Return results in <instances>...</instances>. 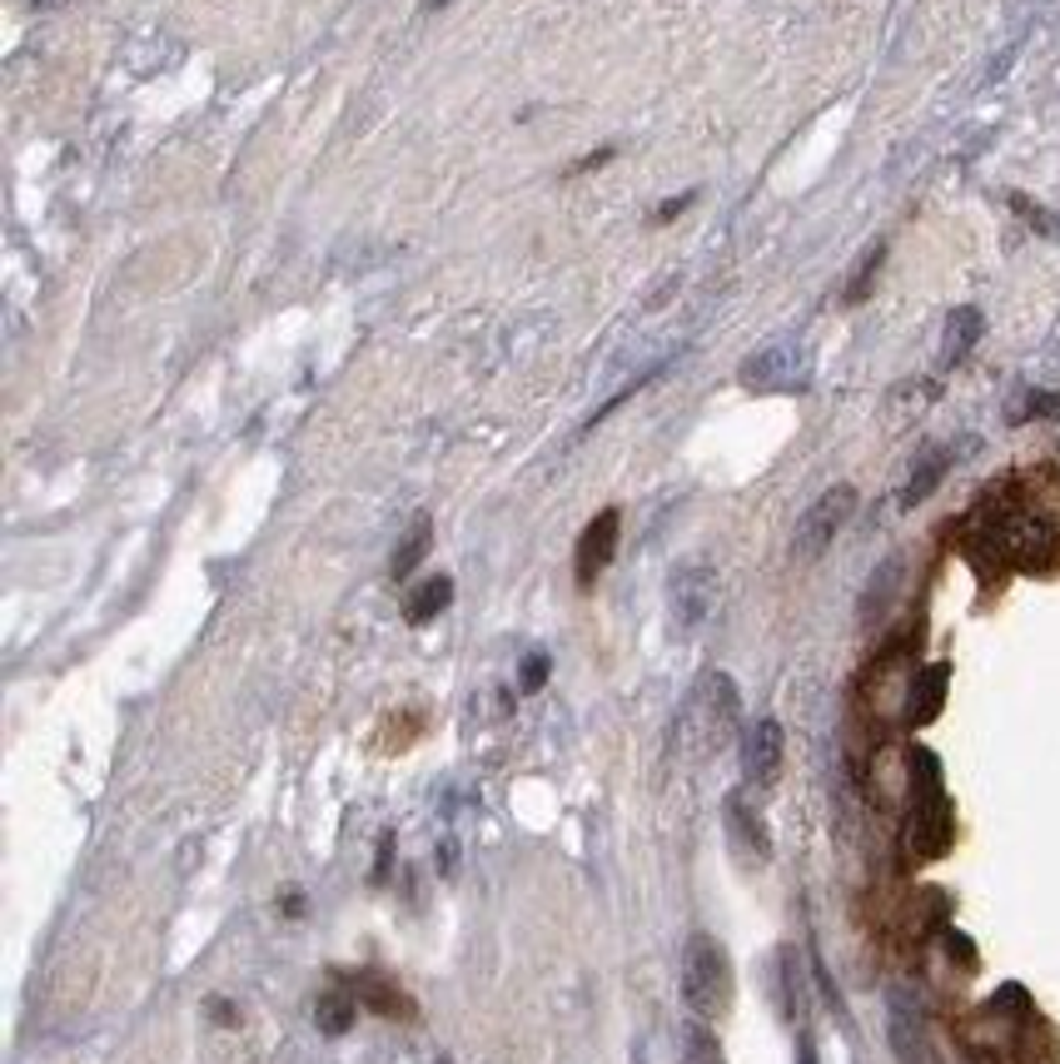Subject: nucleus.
<instances>
[{
  "label": "nucleus",
  "mask_w": 1060,
  "mask_h": 1064,
  "mask_svg": "<svg viewBox=\"0 0 1060 1064\" xmlns=\"http://www.w3.org/2000/svg\"><path fill=\"white\" fill-rule=\"evenodd\" d=\"M548 672H552L548 652H533L528 662H523V672H518V691H523V697H533V691H543V682H548Z\"/></svg>",
  "instance_id": "22"
},
{
  "label": "nucleus",
  "mask_w": 1060,
  "mask_h": 1064,
  "mask_svg": "<svg viewBox=\"0 0 1060 1064\" xmlns=\"http://www.w3.org/2000/svg\"><path fill=\"white\" fill-rule=\"evenodd\" d=\"M1011 209H1016L1021 219H1026L1030 229H1040V234H1060V219L1056 215H1046V209L1030 199V194H1011Z\"/></svg>",
  "instance_id": "21"
},
{
  "label": "nucleus",
  "mask_w": 1060,
  "mask_h": 1064,
  "mask_svg": "<svg viewBox=\"0 0 1060 1064\" xmlns=\"http://www.w3.org/2000/svg\"><path fill=\"white\" fill-rule=\"evenodd\" d=\"M956 840V811L942 796H916L907 816V850L911 860H942Z\"/></svg>",
  "instance_id": "4"
},
{
  "label": "nucleus",
  "mask_w": 1060,
  "mask_h": 1064,
  "mask_svg": "<svg viewBox=\"0 0 1060 1064\" xmlns=\"http://www.w3.org/2000/svg\"><path fill=\"white\" fill-rule=\"evenodd\" d=\"M946 468H951V453L946 448H931L926 458L911 468V478H907V488H901V507H916V503H926L936 488H942V478H946Z\"/></svg>",
  "instance_id": "14"
},
{
  "label": "nucleus",
  "mask_w": 1060,
  "mask_h": 1064,
  "mask_svg": "<svg viewBox=\"0 0 1060 1064\" xmlns=\"http://www.w3.org/2000/svg\"><path fill=\"white\" fill-rule=\"evenodd\" d=\"M852 513H856V488L852 483L827 488V493L797 517V533H791V558H797V562H817L836 542V533L846 527V517H852Z\"/></svg>",
  "instance_id": "2"
},
{
  "label": "nucleus",
  "mask_w": 1060,
  "mask_h": 1064,
  "mask_svg": "<svg viewBox=\"0 0 1060 1064\" xmlns=\"http://www.w3.org/2000/svg\"><path fill=\"white\" fill-rule=\"evenodd\" d=\"M742 388L752 393H782V388H801L807 384V354L797 344H772L762 354H752L742 368H737Z\"/></svg>",
  "instance_id": "5"
},
{
  "label": "nucleus",
  "mask_w": 1060,
  "mask_h": 1064,
  "mask_svg": "<svg viewBox=\"0 0 1060 1064\" xmlns=\"http://www.w3.org/2000/svg\"><path fill=\"white\" fill-rule=\"evenodd\" d=\"M981 334H985V319H981V309H956L951 319H946V329H942V368H956V364H966L971 358V348L981 344Z\"/></svg>",
  "instance_id": "13"
},
{
  "label": "nucleus",
  "mask_w": 1060,
  "mask_h": 1064,
  "mask_svg": "<svg viewBox=\"0 0 1060 1064\" xmlns=\"http://www.w3.org/2000/svg\"><path fill=\"white\" fill-rule=\"evenodd\" d=\"M607 160H613V145H603V150L583 155V160H578V164H573V170H568V174H588V170H597V164H607Z\"/></svg>",
  "instance_id": "26"
},
{
  "label": "nucleus",
  "mask_w": 1060,
  "mask_h": 1064,
  "mask_svg": "<svg viewBox=\"0 0 1060 1064\" xmlns=\"http://www.w3.org/2000/svg\"><path fill=\"white\" fill-rule=\"evenodd\" d=\"M693 199H697V190H687V194H677V199H668V205H662V209H658V225H668V219H677V215H682V209L693 205Z\"/></svg>",
  "instance_id": "25"
},
{
  "label": "nucleus",
  "mask_w": 1060,
  "mask_h": 1064,
  "mask_svg": "<svg viewBox=\"0 0 1060 1064\" xmlns=\"http://www.w3.org/2000/svg\"><path fill=\"white\" fill-rule=\"evenodd\" d=\"M617 533H623V517H617L613 507H603V513L583 527L578 552H573V577H578V587H583V592L593 587V582L607 572V562L617 558Z\"/></svg>",
  "instance_id": "8"
},
{
  "label": "nucleus",
  "mask_w": 1060,
  "mask_h": 1064,
  "mask_svg": "<svg viewBox=\"0 0 1060 1064\" xmlns=\"http://www.w3.org/2000/svg\"><path fill=\"white\" fill-rule=\"evenodd\" d=\"M717 603V572L707 562H677L668 577V613H672V632L687 637L713 617Z\"/></svg>",
  "instance_id": "3"
},
{
  "label": "nucleus",
  "mask_w": 1060,
  "mask_h": 1064,
  "mask_svg": "<svg viewBox=\"0 0 1060 1064\" xmlns=\"http://www.w3.org/2000/svg\"><path fill=\"white\" fill-rule=\"evenodd\" d=\"M881 264H887V244H871V249L862 254V264L852 270V284H846L842 299H846V304H862L866 294H871V284H877V270H881Z\"/></svg>",
  "instance_id": "19"
},
{
  "label": "nucleus",
  "mask_w": 1060,
  "mask_h": 1064,
  "mask_svg": "<svg viewBox=\"0 0 1060 1064\" xmlns=\"http://www.w3.org/2000/svg\"><path fill=\"white\" fill-rule=\"evenodd\" d=\"M722 816H727V840H732V850L746 860V866H767L772 860V836H767V821L757 816V811L746 806V796L732 791L722 801Z\"/></svg>",
  "instance_id": "9"
},
{
  "label": "nucleus",
  "mask_w": 1060,
  "mask_h": 1064,
  "mask_svg": "<svg viewBox=\"0 0 1060 1064\" xmlns=\"http://www.w3.org/2000/svg\"><path fill=\"white\" fill-rule=\"evenodd\" d=\"M942 940H946V950H951V960H961V965H966V970H971V965H976V950H971V940H966V936H961V930H946V936H942Z\"/></svg>",
  "instance_id": "24"
},
{
  "label": "nucleus",
  "mask_w": 1060,
  "mask_h": 1064,
  "mask_svg": "<svg viewBox=\"0 0 1060 1064\" xmlns=\"http://www.w3.org/2000/svg\"><path fill=\"white\" fill-rule=\"evenodd\" d=\"M693 711H697V721H703L707 746H722L727 736L737 731V721H742V697H737V682L727 677V672H707L703 687H697V697H693Z\"/></svg>",
  "instance_id": "6"
},
{
  "label": "nucleus",
  "mask_w": 1060,
  "mask_h": 1064,
  "mask_svg": "<svg viewBox=\"0 0 1060 1064\" xmlns=\"http://www.w3.org/2000/svg\"><path fill=\"white\" fill-rule=\"evenodd\" d=\"M429 542H433V523H429V517H413V527L403 533V542L394 548V562H389L394 582H403L423 558H429Z\"/></svg>",
  "instance_id": "16"
},
{
  "label": "nucleus",
  "mask_w": 1060,
  "mask_h": 1064,
  "mask_svg": "<svg viewBox=\"0 0 1060 1064\" xmlns=\"http://www.w3.org/2000/svg\"><path fill=\"white\" fill-rule=\"evenodd\" d=\"M454 603V577H429V582H419L413 587V597H409V607H403V617H409L413 627H423V622H433V617L444 613V607Z\"/></svg>",
  "instance_id": "15"
},
{
  "label": "nucleus",
  "mask_w": 1060,
  "mask_h": 1064,
  "mask_svg": "<svg viewBox=\"0 0 1060 1064\" xmlns=\"http://www.w3.org/2000/svg\"><path fill=\"white\" fill-rule=\"evenodd\" d=\"M448 0H423V11H444Z\"/></svg>",
  "instance_id": "28"
},
{
  "label": "nucleus",
  "mask_w": 1060,
  "mask_h": 1064,
  "mask_svg": "<svg viewBox=\"0 0 1060 1064\" xmlns=\"http://www.w3.org/2000/svg\"><path fill=\"white\" fill-rule=\"evenodd\" d=\"M732 995H737V975H732V956L717 936L697 930L682 950V1000L697 1020H722L732 1010Z\"/></svg>",
  "instance_id": "1"
},
{
  "label": "nucleus",
  "mask_w": 1060,
  "mask_h": 1064,
  "mask_svg": "<svg viewBox=\"0 0 1060 1064\" xmlns=\"http://www.w3.org/2000/svg\"><path fill=\"white\" fill-rule=\"evenodd\" d=\"M682 1064H727L717 1034L707 1030V1020H693L682 1030Z\"/></svg>",
  "instance_id": "18"
},
{
  "label": "nucleus",
  "mask_w": 1060,
  "mask_h": 1064,
  "mask_svg": "<svg viewBox=\"0 0 1060 1064\" xmlns=\"http://www.w3.org/2000/svg\"><path fill=\"white\" fill-rule=\"evenodd\" d=\"M358 1000L374 1005L379 1015H399V1010H409V1000H403V995H394V989L384 985L379 975H358Z\"/></svg>",
  "instance_id": "20"
},
{
  "label": "nucleus",
  "mask_w": 1060,
  "mask_h": 1064,
  "mask_svg": "<svg viewBox=\"0 0 1060 1064\" xmlns=\"http://www.w3.org/2000/svg\"><path fill=\"white\" fill-rule=\"evenodd\" d=\"M797 1064H817V1050H812V1040H801V1044H797Z\"/></svg>",
  "instance_id": "27"
},
{
  "label": "nucleus",
  "mask_w": 1060,
  "mask_h": 1064,
  "mask_svg": "<svg viewBox=\"0 0 1060 1064\" xmlns=\"http://www.w3.org/2000/svg\"><path fill=\"white\" fill-rule=\"evenodd\" d=\"M946 687H951V662H931L907 682V721L911 727H931L946 707Z\"/></svg>",
  "instance_id": "11"
},
{
  "label": "nucleus",
  "mask_w": 1060,
  "mask_h": 1064,
  "mask_svg": "<svg viewBox=\"0 0 1060 1064\" xmlns=\"http://www.w3.org/2000/svg\"><path fill=\"white\" fill-rule=\"evenodd\" d=\"M782 752H787V736H782L777 717H757L742 731V776L746 786H772L782 776Z\"/></svg>",
  "instance_id": "7"
},
{
  "label": "nucleus",
  "mask_w": 1060,
  "mask_h": 1064,
  "mask_svg": "<svg viewBox=\"0 0 1060 1064\" xmlns=\"http://www.w3.org/2000/svg\"><path fill=\"white\" fill-rule=\"evenodd\" d=\"M354 1015H358V1000L344 995V989H329V995H319V1005H315V1025L324 1034H344L349 1025H354Z\"/></svg>",
  "instance_id": "17"
},
{
  "label": "nucleus",
  "mask_w": 1060,
  "mask_h": 1064,
  "mask_svg": "<svg viewBox=\"0 0 1060 1064\" xmlns=\"http://www.w3.org/2000/svg\"><path fill=\"white\" fill-rule=\"evenodd\" d=\"M1056 413H1060V393H1030L1021 419H1056Z\"/></svg>",
  "instance_id": "23"
},
{
  "label": "nucleus",
  "mask_w": 1060,
  "mask_h": 1064,
  "mask_svg": "<svg viewBox=\"0 0 1060 1064\" xmlns=\"http://www.w3.org/2000/svg\"><path fill=\"white\" fill-rule=\"evenodd\" d=\"M891 1050H897L901 1064H942V1054H936V1044H931L926 1034V1020H921V1010L911 1000H901V995H891Z\"/></svg>",
  "instance_id": "10"
},
{
  "label": "nucleus",
  "mask_w": 1060,
  "mask_h": 1064,
  "mask_svg": "<svg viewBox=\"0 0 1060 1064\" xmlns=\"http://www.w3.org/2000/svg\"><path fill=\"white\" fill-rule=\"evenodd\" d=\"M901 572H907L901 552H891V558L881 562L877 572H871V582H866V592H862V603H856V617H862V627H877L881 617L891 613V603H897V592H901Z\"/></svg>",
  "instance_id": "12"
}]
</instances>
